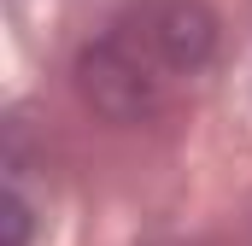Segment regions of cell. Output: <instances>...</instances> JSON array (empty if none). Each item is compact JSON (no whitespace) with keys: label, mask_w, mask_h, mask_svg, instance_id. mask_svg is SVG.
I'll return each mask as SVG.
<instances>
[{"label":"cell","mask_w":252,"mask_h":246,"mask_svg":"<svg viewBox=\"0 0 252 246\" xmlns=\"http://www.w3.org/2000/svg\"><path fill=\"white\" fill-rule=\"evenodd\" d=\"M76 88L82 100L112 123H141L158 106V64L147 59L124 30L100 35L82 59H76Z\"/></svg>","instance_id":"1"},{"label":"cell","mask_w":252,"mask_h":246,"mask_svg":"<svg viewBox=\"0 0 252 246\" xmlns=\"http://www.w3.org/2000/svg\"><path fill=\"white\" fill-rule=\"evenodd\" d=\"M135 47L164 76H199L217 53V12L205 0H153L141 12Z\"/></svg>","instance_id":"2"},{"label":"cell","mask_w":252,"mask_h":246,"mask_svg":"<svg viewBox=\"0 0 252 246\" xmlns=\"http://www.w3.org/2000/svg\"><path fill=\"white\" fill-rule=\"evenodd\" d=\"M30 229H35V211L18 187H0V246H30Z\"/></svg>","instance_id":"3"}]
</instances>
